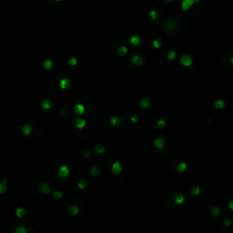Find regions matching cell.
<instances>
[{
  "instance_id": "cell-1",
  "label": "cell",
  "mask_w": 233,
  "mask_h": 233,
  "mask_svg": "<svg viewBox=\"0 0 233 233\" xmlns=\"http://www.w3.org/2000/svg\"><path fill=\"white\" fill-rule=\"evenodd\" d=\"M68 174H69V169L67 166H62L57 172L58 178H60V179H66L68 176Z\"/></svg>"
},
{
  "instance_id": "cell-2",
  "label": "cell",
  "mask_w": 233,
  "mask_h": 233,
  "mask_svg": "<svg viewBox=\"0 0 233 233\" xmlns=\"http://www.w3.org/2000/svg\"><path fill=\"white\" fill-rule=\"evenodd\" d=\"M180 62L184 67H189L192 64V58L189 55H183L180 58Z\"/></svg>"
},
{
  "instance_id": "cell-3",
  "label": "cell",
  "mask_w": 233,
  "mask_h": 233,
  "mask_svg": "<svg viewBox=\"0 0 233 233\" xmlns=\"http://www.w3.org/2000/svg\"><path fill=\"white\" fill-rule=\"evenodd\" d=\"M111 170L114 175H119L122 170V166L119 162H114L111 167Z\"/></svg>"
},
{
  "instance_id": "cell-4",
  "label": "cell",
  "mask_w": 233,
  "mask_h": 233,
  "mask_svg": "<svg viewBox=\"0 0 233 233\" xmlns=\"http://www.w3.org/2000/svg\"><path fill=\"white\" fill-rule=\"evenodd\" d=\"M194 4H195L194 0H182V2H181V8L183 9V10H187L189 7H191Z\"/></svg>"
},
{
  "instance_id": "cell-5",
  "label": "cell",
  "mask_w": 233,
  "mask_h": 233,
  "mask_svg": "<svg viewBox=\"0 0 233 233\" xmlns=\"http://www.w3.org/2000/svg\"><path fill=\"white\" fill-rule=\"evenodd\" d=\"M173 200H174V201L176 202L177 204H182L184 202V200H185V197H184L183 194L178 192V193H176L174 195Z\"/></svg>"
},
{
  "instance_id": "cell-6",
  "label": "cell",
  "mask_w": 233,
  "mask_h": 233,
  "mask_svg": "<svg viewBox=\"0 0 233 233\" xmlns=\"http://www.w3.org/2000/svg\"><path fill=\"white\" fill-rule=\"evenodd\" d=\"M74 112L77 115H82L85 112V106L82 104H77L74 107Z\"/></svg>"
},
{
  "instance_id": "cell-7",
  "label": "cell",
  "mask_w": 233,
  "mask_h": 233,
  "mask_svg": "<svg viewBox=\"0 0 233 233\" xmlns=\"http://www.w3.org/2000/svg\"><path fill=\"white\" fill-rule=\"evenodd\" d=\"M154 145L157 148H162L165 145V140L163 137H157L154 141Z\"/></svg>"
},
{
  "instance_id": "cell-8",
  "label": "cell",
  "mask_w": 233,
  "mask_h": 233,
  "mask_svg": "<svg viewBox=\"0 0 233 233\" xmlns=\"http://www.w3.org/2000/svg\"><path fill=\"white\" fill-rule=\"evenodd\" d=\"M59 86H60L61 89H67L70 86V81H69L67 78H62L60 80V83H59Z\"/></svg>"
},
{
  "instance_id": "cell-9",
  "label": "cell",
  "mask_w": 233,
  "mask_h": 233,
  "mask_svg": "<svg viewBox=\"0 0 233 233\" xmlns=\"http://www.w3.org/2000/svg\"><path fill=\"white\" fill-rule=\"evenodd\" d=\"M129 42H130L131 45H133V46H138L140 43H141V39H140L139 37H137V36H133V37H131L130 39H129Z\"/></svg>"
},
{
  "instance_id": "cell-10",
  "label": "cell",
  "mask_w": 233,
  "mask_h": 233,
  "mask_svg": "<svg viewBox=\"0 0 233 233\" xmlns=\"http://www.w3.org/2000/svg\"><path fill=\"white\" fill-rule=\"evenodd\" d=\"M41 106L45 110H49V109H51V108H52V103H51L48 99H44L41 103Z\"/></svg>"
},
{
  "instance_id": "cell-11",
  "label": "cell",
  "mask_w": 233,
  "mask_h": 233,
  "mask_svg": "<svg viewBox=\"0 0 233 233\" xmlns=\"http://www.w3.org/2000/svg\"><path fill=\"white\" fill-rule=\"evenodd\" d=\"M132 62H133V64H135L136 66H141V65L143 64V59H142L138 55H135V56H133V57H132Z\"/></svg>"
},
{
  "instance_id": "cell-12",
  "label": "cell",
  "mask_w": 233,
  "mask_h": 233,
  "mask_svg": "<svg viewBox=\"0 0 233 233\" xmlns=\"http://www.w3.org/2000/svg\"><path fill=\"white\" fill-rule=\"evenodd\" d=\"M32 131V127L29 124H25V125L22 127V132H23L24 135L27 136L29 135V134L31 133Z\"/></svg>"
},
{
  "instance_id": "cell-13",
  "label": "cell",
  "mask_w": 233,
  "mask_h": 233,
  "mask_svg": "<svg viewBox=\"0 0 233 233\" xmlns=\"http://www.w3.org/2000/svg\"><path fill=\"white\" fill-rule=\"evenodd\" d=\"M76 127H78V129H83L86 126V120L83 119H77L75 122Z\"/></svg>"
},
{
  "instance_id": "cell-14",
  "label": "cell",
  "mask_w": 233,
  "mask_h": 233,
  "mask_svg": "<svg viewBox=\"0 0 233 233\" xmlns=\"http://www.w3.org/2000/svg\"><path fill=\"white\" fill-rule=\"evenodd\" d=\"M39 189L41 190V192H43V193H48V192H50V187L46 183L40 184Z\"/></svg>"
},
{
  "instance_id": "cell-15",
  "label": "cell",
  "mask_w": 233,
  "mask_h": 233,
  "mask_svg": "<svg viewBox=\"0 0 233 233\" xmlns=\"http://www.w3.org/2000/svg\"><path fill=\"white\" fill-rule=\"evenodd\" d=\"M7 189V186H6V179H5L4 180L0 183V194L1 193H5Z\"/></svg>"
},
{
  "instance_id": "cell-16",
  "label": "cell",
  "mask_w": 233,
  "mask_h": 233,
  "mask_svg": "<svg viewBox=\"0 0 233 233\" xmlns=\"http://www.w3.org/2000/svg\"><path fill=\"white\" fill-rule=\"evenodd\" d=\"M110 124H111V126H113V127H118V126H119V124H120V119H119L118 116H114V118H112V119H110Z\"/></svg>"
},
{
  "instance_id": "cell-17",
  "label": "cell",
  "mask_w": 233,
  "mask_h": 233,
  "mask_svg": "<svg viewBox=\"0 0 233 233\" xmlns=\"http://www.w3.org/2000/svg\"><path fill=\"white\" fill-rule=\"evenodd\" d=\"M140 105H141L143 108H148V107H149L150 105V101L149 99H148V98H143L141 100H140Z\"/></svg>"
},
{
  "instance_id": "cell-18",
  "label": "cell",
  "mask_w": 233,
  "mask_h": 233,
  "mask_svg": "<svg viewBox=\"0 0 233 233\" xmlns=\"http://www.w3.org/2000/svg\"><path fill=\"white\" fill-rule=\"evenodd\" d=\"M43 66H44V68L46 69V70H49V69L52 68L53 67V63L51 60H49V59H48V60H46L45 62L43 63Z\"/></svg>"
},
{
  "instance_id": "cell-19",
  "label": "cell",
  "mask_w": 233,
  "mask_h": 233,
  "mask_svg": "<svg viewBox=\"0 0 233 233\" xmlns=\"http://www.w3.org/2000/svg\"><path fill=\"white\" fill-rule=\"evenodd\" d=\"M78 212H79V208H78V207H77V206H72V207H70V208H69V213H70L71 215H73V216L77 215Z\"/></svg>"
},
{
  "instance_id": "cell-20",
  "label": "cell",
  "mask_w": 233,
  "mask_h": 233,
  "mask_svg": "<svg viewBox=\"0 0 233 233\" xmlns=\"http://www.w3.org/2000/svg\"><path fill=\"white\" fill-rule=\"evenodd\" d=\"M186 169H187V164L185 162H180L177 167V169L179 172H183V171L186 170Z\"/></svg>"
},
{
  "instance_id": "cell-21",
  "label": "cell",
  "mask_w": 233,
  "mask_h": 233,
  "mask_svg": "<svg viewBox=\"0 0 233 233\" xmlns=\"http://www.w3.org/2000/svg\"><path fill=\"white\" fill-rule=\"evenodd\" d=\"M105 150H106V148H105L104 146H102V145L98 146V147L95 148V152H96V153H98V154H100V155L104 154Z\"/></svg>"
},
{
  "instance_id": "cell-22",
  "label": "cell",
  "mask_w": 233,
  "mask_h": 233,
  "mask_svg": "<svg viewBox=\"0 0 233 233\" xmlns=\"http://www.w3.org/2000/svg\"><path fill=\"white\" fill-rule=\"evenodd\" d=\"M16 214H17V216L18 217V218H22V217L25 216L26 211H25V209H24L23 208H17Z\"/></svg>"
},
{
  "instance_id": "cell-23",
  "label": "cell",
  "mask_w": 233,
  "mask_h": 233,
  "mask_svg": "<svg viewBox=\"0 0 233 233\" xmlns=\"http://www.w3.org/2000/svg\"><path fill=\"white\" fill-rule=\"evenodd\" d=\"M225 106V103L222 101V100H218V101L215 102V105L214 107L217 108V109H220V108H223Z\"/></svg>"
},
{
  "instance_id": "cell-24",
  "label": "cell",
  "mask_w": 233,
  "mask_h": 233,
  "mask_svg": "<svg viewBox=\"0 0 233 233\" xmlns=\"http://www.w3.org/2000/svg\"><path fill=\"white\" fill-rule=\"evenodd\" d=\"M190 192L193 196H198L200 193V187H194L190 189Z\"/></svg>"
},
{
  "instance_id": "cell-25",
  "label": "cell",
  "mask_w": 233,
  "mask_h": 233,
  "mask_svg": "<svg viewBox=\"0 0 233 233\" xmlns=\"http://www.w3.org/2000/svg\"><path fill=\"white\" fill-rule=\"evenodd\" d=\"M127 48L124 46H120V48L118 49V53H119V55H120V56H123V55L127 54Z\"/></svg>"
},
{
  "instance_id": "cell-26",
  "label": "cell",
  "mask_w": 233,
  "mask_h": 233,
  "mask_svg": "<svg viewBox=\"0 0 233 233\" xmlns=\"http://www.w3.org/2000/svg\"><path fill=\"white\" fill-rule=\"evenodd\" d=\"M157 127L160 129L165 127H166V121H165L164 119H159V120L158 121V123H157Z\"/></svg>"
},
{
  "instance_id": "cell-27",
  "label": "cell",
  "mask_w": 233,
  "mask_h": 233,
  "mask_svg": "<svg viewBox=\"0 0 233 233\" xmlns=\"http://www.w3.org/2000/svg\"><path fill=\"white\" fill-rule=\"evenodd\" d=\"M53 196L56 200H60L62 198V192L59 191V190H56V191H53Z\"/></svg>"
},
{
  "instance_id": "cell-28",
  "label": "cell",
  "mask_w": 233,
  "mask_h": 233,
  "mask_svg": "<svg viewBox=\"0 0 233 233\" xmlns=\"http://www.w3.org/2000/svg\"><path fill=\"white\" fill-rule=\"evenodd\" d=\"M87 181L86 180H80L78 183H77V187H78L79 189H84L86 187H87Z\"/></svg>"
},
{
  "instance_id": "cell-29",
  "label": "cell",
  "mask_w": 233,
  "mask_h": 233,
  "mask_svg": "<svg viewBox=\"0 0 233 233\" xmlns=\"http://www.w3.org/2000/svg\"><path fill=\"white\" fill-rule=\"evenodd\" d=\"M150 17H151V18L153 19V20H158V13L157 12V11H155V10H152L151 12H150Z\"/></svg>"
},
{
  "instance_id": "cell-30",
  "label": "cell",
  "mask_w": 233,
  "mask_h": 233,
  "mask_svg": "<svg viewBox=\"0 0 233 233\" xmlns=\"http://www.w3.org/2000/svg\"><path fill=\"white\" fill-rule=\"evenodd\" d=\"M219 213H220V209L218 208H217V207H215V208H213L212 209H211V214H212L214 217L219 215Z\"/></svg>"
},
{
  "instance_id": "cell-31",
  "label": "cell",
  "mask_w": 233,
  "mask_h": 233,
  "mask_svg": "<svg viewBox=\"0 0 233 233\" xmlns=\"http://www.w3.org/2000/svg\"><path fill=\"white\" fill-rule=\"evenodd\" d=\"M68 64L70 65V66H72V67H75L76 65L77 64V58H75V57H71V58H69V59H68Z\"/></svg>"
},
{
  "instance_id": "cell-32",
  "label": "cell",
  "mask_w": 233,
  "mask_h": 233,
  "mask_svg": "<svg viewBox=\"0 0 233 233\" xmlns=\"http://www.w3.org/2000/svg\"><path fill=\"white\" fill-rule=\"evenodd\" d=\"M15 232L16 233H27V229L24 227H17V229H15Z\"/></svg>"
},
{
  "instance_id": "cell-33",
  "label": "cell",
  "mask_w": 233,
  "mask_h": 233,
  "mask_svg": "<svg viewBox=\"0 0 233 233\" xmlns=\"http://www.w3.org/2000/svg\"><path fill=\"white\" fill-rule=\"evenodd\" d=\"M175 57H176V53H175V51H173V50L169 51V54H168V58L170 59V60H173Z\"/></svg>"
},
{
  "instance_id": "cell-34",
  "label": "cell",
  "mask_w": 233,
  "mask_h": 233,
  "mask_svg": "<svg viewBox=\"0 0 233 233\" xmlns=\"http://www.w3.org/2000/svg\"><path fill=\"white\" fill-rule=\"evenodd\" d=\"M153 46H154V48H158L161 46V40L159 39H156L153 41Z\"/></svg>"
},
{
  "instance_id": "cell-35",
  "label": "cell",
  "mask_w": 233,
  "mask_h": 233,
  "mask_svg": "<svg viewBox=\"0 0 233 233\" xmlns=\"http://www.w3.org/2000/svg\"><path fill=\"white\" fill-rule=\"evenodd\" d=\"M99 172H100L99 169H98V168H97V167H94L93 169H91V173L94 175V176H97V175H98V174H99Z\"/></svg>"
},
{
  "instance_id": "cell-36",
  "label": "cell",
  "mask_w": 233,
  "mask_h": 233,
  "mask_svg": "<svg viewBox=\"0 0 233 233\" xmlns=\"http://www.w3.org/2000/svg\"><path fill=\"white\" fill-rule=\"evenodd\" d=\"M223 223H224V225L226 226V227H228V226H229V225L231 224V220L229 219V218H225L224 221H223Z\"/></svg>"
},
{
  "instance_id": "cell-37",
  "label": "cell",
  "mask_w": 233,
  "mask_h": 233,
  "mask_svg": "<svg viewBox=\"0 0 233 233\" xmlns=\"http://www.w3.org/2000/svg\"><path fill=\"white\" fill-rule=\"evenodd\" d=\"M137 119H138V118H137V115H133V116H131V121L133 123H136L137 121Z\"/></svg>"
},
{
  "instance_id": "cell-38",
  "label": "cell",
  "mask_w": 233,
  "mask_h": 233,
  "mask_svg": "<svg viewBox=\"0 0 233 233\" xmlns=\"http://www.w3.org/2000/svg\"><path fill=\"white\" fill-rule=\"evenodd\" d=\"M90 155L91 154H90V152L88 151V150H86V151H84V153H83V156L86 157V158H88Z\"/></svg>"
},
{
  "instance_id": "cell-39",
  "label": "cell",
  "mask_w": 233,
  "mask_h": 233,
  "mask_svg": "<svg viewBox=\"0 0 233 233\" xmlns=\"http://www.w3.org/2000/svg\"><path fill=\"white\" fill-rule=\"evenodd\" d=\"M229 208H230L231 210H233V200H232V201H230V202H229Z\"/></svg>"
},
{
  "instance_id": "cell-40",
  "label": "cell",
  "mask_w": 233,
  "mask_h": 233,
  "mask_svg": "<svg viewBox=\"0 0 233 233\" xmlns=\"http://www.w3.org/2000/svg\"><path fill=\"white\" fill-rule=\"evenodd\" d=\"M231 63H232V65H233V56H231Z\"/></svg>"
},
{
  "instance_id": "cell-41",
  "label": "cell",
  "mask_w": 233,
  "mask_h": 233,
  "mask_svg": "<svg viewBox=\"0 0 233 233\" xmlns=\"http://www.w3.org/2000/svg\"><path fill=\"white\" fill-rule=\"evenodd\" d=\"M166 1H168V2H170V1H172V0H166Z\"/></svg>"
},
{
  "instance_id": "cell-42",
  "label": "cell",
  "mask_w": 233,
  "mask_h": 233,
  "mask_svg": "<svg viewBox=\"0 0 233 233\" xmlns=\"http://www.w3.org/2000/svg\"><path fill=\"white\" fill-rule=\"evenodd\" d=\"M56 1H59V0H56Z\"/></svg>"
}]
</instances>
